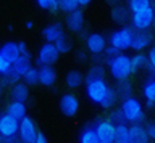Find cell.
Here are the masks:
<instances>
[{
  "label": "cell",
  "instance_id": "cell-32",
  "mask_svg": "<svg viewBox=\"0 0 155 143\" xmlns=\"http://www.w3.org/2000/svg\"><path fill=\"white\" fill-rule=\"evenodd\" d=\"M36 3L42 8V10H48L52 13L60 10V7H58V0H36Z\"/></svg>",
  "mask_w": 155,
  "mask_h": 143
},
{
  "label": "cell",
  "instance_id": "cell-38",
  "mask_svg": "<svg viewBox=\"0 0 155 143\" xmlns=\"http://www.w3.org/2000/svg\"><path fill=\"white\" fill-rule=\"evenodd\" d=\"M145 130H147L150 140H155V122H149L147 126H145Z\"/></svg>",
  "mask_w": 155,
  "mask_h": 143
},
{
  "label": "cell",
  "instance_id": "cell-41",
  "mask_svg": "<svg viewBox=\"0 0 155 143\" xmlns=\"http://www.w3.org/2000/svg\"><path fill=\"white\" fill-rule=\"evenodd\" d=\"M26 27H28V29H31V27H32V23L28 21V23H26Z\"/></svg>",
  "mask_w": 155,
  "mask_h": 143
},
{
  "label": "cell",
  "instance_id": "cell-3",
  "mask_svg": "<svg viewBox=\"0 0 155 143\" xmlns=\"http://www.w3.org/2000/svg\"><path fill=\"white\" fill-rule=\"evenodd\" d=\"M21 56V50H19V42H5L0 48V74L5 76L12 64Z\"/></svg>",
  "mask_w": 155,
  "mask_h": 143
},
{
  "label": "cell",
  "instance_id": "cell-8",
  "mask_svg": "<svg viewBox=\"0 0 155 143\" xmlns=\"http://www.w3.org/2000/svg\"><path fill=\"white\" fill-rule=\"evenodd\" d=\"M61 53L58 51L55 44H48L45 42L41 45V48L37 51V64L39 66H53L58 61V56Z\"/></svg>",
  "mask_w": 155,
  "mask_h": 143
},
{
  "label": "cell",
  "instance_id": "cell-29",
  "mask_svg": "<svg viewBox=\"0 0 155 143\" xmlns=\"http://www.w3.org/2000/svg\"><path fill=\"white\" fill-rule=\"evenodd\" d=\"M150 5H152V0H129L128 8L131 11V15H133V13H137L140 10H144V8L150 7Z\"/></svg>",
  "mask_w": 155,
  "mask_h": 143
},
{
  "label": "cell",
  "instance_id": "cell-33",
  "mask_svg": "<svg viewBox=\"0 0 155 143\" xmlns=\"http://www.w3.org/2000/svg\"><path fill=\"white\" fill-rule=\"evenodd\" d=\"M118 93H116V90L115 87H111L110 90V93H108V97L105 98V101L102 103V108H105V109H108V108H113L115 106V103H116V100H118Z\"/></svg>",
  "mask_w": 155,
  "mask_h": 143
},
{
  "label": "cell",
  "instance_id": "cell-28",
  "mask_svg": "<svg viewBox=\"0 0 155 143\" xmlns=\"http://www.w3.org/2000/svg\"><path fill=\"white\" fill-rule=\"evenodd\" d=\"M105 76V69L102 64H94L92 68L87 71L86 74V80H97V79H104Z\"/></svg>",
  "mask_w": 155,
  "mask_h": 143
},
{
  "label": "cell",
  "instance_id": "cell-1",
  "mask_svg": "<svg viewBox=\"0 0 155 143\" xmlns=\"http://www.w3.org/2000/svg\"><path fill=\"white\" fill-rule=\"evenodd\" d=\"M107 64H108V71L115 80H128V77L134 73L133 64H131V56L124 53H118Z\"/></svg>",
  "mask_w": 155,
  "mask_h": 143
},
{
  "label": "cell",
  "instance_id": "cell-30",
  "mask_svg": "<svg viewBox=\"0 0 155 143\" xmlns=\"http://www.w3.org/2000/svg\"><path fill=\"white\" fill-rule=\"evenodd\" d=\"M58 7H60L61 11L71 13V11L79 10V2L78 0H58Z\"/></svg>",
  "mask_w": 155,
  "mask_h": 143
},
{
  "label": "cell",
  "instance_id": "cell-37",
  "mask_svg": "<svg viewBox=\"0 0 155 143\" xmlns=\"http://www.w3.org/2000/svg\"><path fill=\"white\" fill-rule=\"evenodd\" d=\"M120 53V51L118 50H116V48H113V47H107V50L104 51V58H105V61H107V63H108V61L111 60V58H115V56L116 55H118Z\"/></svg>",
  "mask_w": 155,
  "mask_h": 143
},
{
  "label": "cell",
  "instance_id": "cell-10",
  "mask_svg": "<svg viewBox=\"0 0 155 143\" xmlns=\"http://www.w3.org/2000/svg\"><path fill=\"white\" fill-rule=\"evenodd\" d=\"M58 108H60L61 114H65L66 117H73L76 116L78 109H79V100L73 93H65L58 100Z\"/></svg>",
  "mask_w": 155,
  "mask_h": 143
},
{
  "label": "cell",
  "instance_id": "cell-23",
  "mask_svg": "<svg viewBox=\"0 0 155 143\" xmlns=\"http://www.w3.org/2000/svg\"><path fill=\"white\" fill-rule=\"evenodd\" d=\"M65 82L68 85V89H78L82 85V82H84V76H82L79 71H70V73L66 74Z\"/></svg>",
  "mask_w": 155,
  "mask_h": 143
},
{
  "label": "cell",
  "instance_id": "cell-43",
  "mask_svg": "<svg viewBox=\"0 0 155 143\" xmlns=\"http://www.w3.org/2000/svg\"><path fill=\"white\" fill-rule=\"evenodd\" d=\"M102 143H113V141H102Z\"/></svg>",
  "mask_w": 155,
  "mask_h": 143
},
{
  "label": "cell",
  "instance_id": "cell-24",
  "mask_svg": "<svg viewBox=\"0 0 155 143\" xmlns=\"http://www.w3.org/2000/svg\"><path fill=\"white\" fill-rule=\"evenodd\" d=\"M131 135H129V127L126 124H121V126H116L115 130V141L113 143H129Z\"/></svg>",
  "mask_w": 155,
  "mask_h": 143
},
{
  "label": "cell",
  "instance_id": "cell-11",
  "mask_svg": "<svg viewBox=\"0 0 155 143\" xmlns=\"http://www.w3.org/2000/svg\"><path fill=\"white\" fill-rule=\"evenodd\" d=\"M86 47L92 55H104V51L107 50V39L99 32H92L86 37Z\"/></svg>",
  "mask_w": 155,
  "mask_h": 143
},
{
  "label": "cell",
  "instance_id": "cell-19",
  "mask_svg": "<svg viewBox=\"0 0 155 143\" xmlns=\"http://www.w3.org/2000/svg\"><path fill=\"white\" fill-rule=\"evenodd\" d=\"M26 113H28V108H26V103H23V101H15V100H12L7 104V114H10L15 119H18V121L28 116Z\"/></svg>",
  "mask_w": 155,
  "mask_h": 143
},
{
  "label": "cell",
  "instance_id": "cell-25",
  "mask_svg": "<svg viewBox=\"0 0 155 143\" xmlns=\"http://www.w3.org/2000/svg\"><path fill=\"white\" fill-rule=\"evenodd\" d=\"M131 64H133V71H140V69H147L149 58L144 53H136L134 56H131Z\"/></svg>",
  "mask_w": 155,
  "mask_h": 143
},
{
  "label": "cell",
  "instance_id": "cell-20",
  "mask_svg": "<svg viewBox=\"0 0 155 143\" xmlns=\"http://www.w3.org/2000/svg\"><path fill=\"white\" fill-rule=\"evenodd\" d=\"M12 98L15 101L26 103V100L29 98V85L24 82H16L15 85H12Z\"/></svg>",
  "mask_w": 155,
  "mask_h": 143
},
{
  "label": "cell",
  "instance_id": "cell-6",
  "mask_svg": "<svg viewBox=\"0 0 155 143\" xmlns=\"http://www.w3.org/2000/svg\"><path fill=\"white\" fill-rule=\"evenodd\" d=\"M153 23H155V8L152 5L131 15V24H133L134 31H149Z\"/></svg>",
  "mask_w": 155,
  "mask_h": 143
},
{
  "label": "cell",
  "instance_id": "cell-16",
  "mask_svg": "<svg viewBox=\"0 0 155 143\" xmlns=\"http://www.w3.org/2000/svg\"><path fill=\"white\" fill-rule=\"evenodd\" d=\"M65 24H66V27L71 32H81L82 29H84V24H86L82 10H76V11L68 13L66 20H65Z\"/></svg>",
  "mask_w": 155,
  "mask_h": 143
},
{
  "label": "cell",
  "instance_id": "cell-40",
  "mask_svg": "<svg viewBox=\"0 0 155 143\" xmlns=\"http://www.w3.org/2000/svg\"><path fill=\"white\" fill-rule=\"evenodd\" d=\"M78 2H79V7H87L92 0H78Z\"/></svg>",
  "mask_w": 155,
  "mask_h": 143
},
{
  "label": "cell",
  "instance_id": "cell-14",
  "mask_svg": "<svg viewBox=\"0 0 155 143\" xmlns=\"http://www.w3.org/2000/svg\"><path fill=\"white\" fill-rule=\"evenodd\" d=\"M42 37L48 44H57L60 39L65 37V29H63L61 23H52L42 29Z\"/></svg>",
  "mask_w": 155,
  "mask_h": 143
},
{
  "label": "cell",
  "instance_id": "cell-31",
  "mask_svg": "<svg viewBox=\"0 0 155 143\" xmlns=\"http://www.w3.org/2000/svg\"><path fill=\"white\" fill-rule=\"evenodd\" d=\"M23 82L28 84V85H36V84H39V69H36L34 66H31V68L28 69V73L24 74Z\"/></svg>",
  "mask_w": 155,
  "mask_h": 143
},
{
  "label": "cell",
  "instance_id": "cell-42",
  "mask_svg": "<svg viewBox=\"0 0 155 143\" xmlns=\"http://www.w3.org/2000/svg\"><path fill=\"white\" fill-rule=\"evenodd\" d=\"M108 2H110V3H116L118 0H108Z\"/></svg>",
  "mask_w": 155,
  "mask_h": 143
},
{
  "label": "cell",
  "instance_id": "cell-22",
  "mask_svg": "<svg viewBox=\"0 0 155 143\" xmlns=\"http://www.w3.org/2000/svg\"><path fill=\"white\" fill-rule=\"evenodd\" d=\"M142 95L149 106H153L155 104V79H149L142 85Z\"/></svg>",
  "mask_w": 155,
  "mask_h": 143
},
{
  "label": "cell",
  "instance_id": "cell-15",
  "mask_svg": "<svg viewBox=\"0 0 155 143\" xmlns=\"http://www.w3.org/2000/svg\"><path fill=\"white\" fill-rule=\"evenodd\" d=\"M152 39H153V37H152V34H150L149 31H136L131 48H133L136 53H142V50H145V48H149V47H150Z\"/></svg>",
  "mask_w": 155,
  "mask_h": 143
},
{
  "label": "cell",
  "instance_id": "cell-34",
  "mask_svg": "<svg viewBox=\"0 0 155 143\" xmlns=\"http://www.w3.org/2000/svg\"><path fill=\"white\" fill-rule=\"evenodd\" d=\"M110 121L115 124V126H121V124H126V117L121 109H113L110 113Z\"/></svg>",
  "mask_w": 155,
  "mask_h": 143
},
{
  "label": "cell",
  "instance_id": "cell-17",
  "mask_svg": "<svg viewBox=\"0 0 155 143\" xmlns=\"http://www.w3.org/2000/svg\"><path fill=\"white\" fill-rule=\"evenodd\" d=\"M129 135H131L129 143H149V140H150L145 127L140 126V124H133L129 127Z\"/></svg>",
  "mask_w": 155,
  "mask_h": 143
},
{
  "label": "cell",
  "instance_id": "cell-4",
  "mask_svg": "<svg viewBox=\"0 0 155 143\" xmlns=\"http://www.w3.org/2000/svg\"><path fill=\"white\" fill-rule=\"evenodd\" d=\"M120 109L123 111L124 117H126V122H131V124H140L144 121L145 114H144V108L140 101L134 97H129V98H124L121 100V106Z\"/></svg>",
  "mask_w": 155,
  "mask_h": 143
},
{
  "label": "cell",
  "instance_id": "cell-12",
  "mask_svg": "<svg viewBox=\"0 0 155 143\" xmlns=\"http://www.w3.org/2000/svg\"><path fill=\"white\" fill-rule=\"evenodd\" d=\"M19 133V121L10 114H2L0 117V135L2 137H16Z\"/></svg>",
  "mask_w": 155,
  "mask_h": 143
},
{
  "label": "cell",
  "instance_id": "cell-13",
  "mask_svg": "<svg viewBox=\"0 0 155 143\" xmlns=\"http://www.w3.org/2000/svg\"><path fill=\"white\" fill-rule=\"evenodd\" d=\"M94 130L97 132V135H99L100 141H115V130H116V126L110 121V119H105V121L95 122Z\"/></svg>",
  "mask_w": 155,
  "mask_h": 143
},
{
  "label": "cell",
  "instance_id": "cell-35",
  "mask_svg": "<svg viewBox=\"0 0 155 143\" xmlns=\"http://www.w3.org/2000/svg\"><path fill=\"white\" fill-rule=\"evenodd\" d=\"M55 45H57V48H58V51H60L61 55H66V53H70V51H71V44H70V40H68L66 37L60 39Z\"/></svg>",
  "mask_w": 155,
  "mask_h": 143
},
{
  "label": "cell",
  "instance_id": "cell-18",
  "mask_svg": "<svg viewBox=\"0 0 155 143\" xmlns=\"http://www.w3.org/2000/svg\"><path fill=\"white\" fill-rule=\"evenodd\" d=\"M57 80V73L52 66H41L39 68V84L44 87H52Z\"/></svg>",
  "mask_w": 155,
  "mask_h": 143
},
{
  "label": "cell",
  "instance_id": "cell-26",
  "mask_svg": "<svg viewBox=\"0 0 155 143\" xmlns=\"http://www.w3.org/2000/svg\"><path fill=\"white\" fill-rule=\"evenodd\" d=\"M79 143H102L94 129H84L79 135Z\"/></svg>",
  "mask_w": 155,
  "mask_h": 143
},
{
  "label": "cell",
  "instance_id": "cell-39",
  "mask_svg": "<svg viewBox=\"0 0 155 143\" xmlns=\"http://www.w3.org/2000/svg\"><path fill=\"white\" fill-rule=\"evenodd\" d=\"M34 143H48V140H47V137L44 135L42 132H39L37 133V138H36V141H34Z\"/></svg>",
  "mask_w": 155,
  "mask_h": 143
},
{
  "label": "cell",
  "instance_id": "cell-2",
  "mask_svg": "<svg viewBox=\"0 0 155 143\" xmlns=\"http://www.w3.org/2000/svg\"><path fill=\"white\" fill-rule=\"evenodd\" d=\"M111 87L105 82V79H97V80H86V97L91 100L94 104L102 106L105 98L108 97Z\"/></svg>",
  "mask_w": 155,
  "mask_h": 143
},
{
  "label": "cell",
  "instance_id": "cell-36",
  "mask_svg": "<svg viewBox=\"0 0 155 143\" xmlns=\"http://www.w3.org/2000/svg\"><path fill=\"white\" fill-rule=\"evenodd\" d=\"M147 58H149V64H147V71L149 73H155V47L149 50L147 53Z\"/></svg>",
  "mask_w": 155,
  "mask_h": 143
},
{
  "label": "cell",
  "instance_id": "cell-5",
  "mask_svg": "<svg viewBox=\"0 0 155 143\" xmlns=\"http://www.w3.org/2000/svg\"><path fill=\"white\" fill-rule=\"evenodd\" d=\"M134 29L133 27H128V26H121L120 29L113 31L108 37V42L110 45L116 48L121 53V51L131 48V45H133V39H134Z\"/></svg>",
  "mask_w": 155,
  "mask_h": 143
},
{
  "label": "cell",
  "instance_id": "cell-7",
  "mask_svg": "<svg viewBox=\"0 0 155 143\" xmlns=\"http://www.w3.org/2000/svg\"><path fill=\"white\" fill-rule=\"evenodd\" d=\"M31 68V60L28 58H23V56H19V58L15 61V63L12 64V68L8 69V73L2 76V77H5L8 80V84L15 85L16 82H21L24 74L28 73V69Z\"/></svg>",
  "mask_w": 155,
  "mask_h": 143
},
{
  "label": "cell",
  "instance_id": "cell-27",
  "mask_svg": "<svg viewBox=\"0 0 155 143\" xmlns=\"http://www.w3.org/2000/svg\"><path fill=\"white\" fill-rule=\"evenodd\" d=\"M116 93H118V97L121 100H124V98H129V97H133L131 95V85L128 80H116Z\"/></svg>",
  "mask_w": 155,
  "mask_h": 143
},
{
  "label": "cell",
  "instance_id": "cell-21",
  "mask_svg": "<svg viewBox=\"0 0 155 143\" xmlns=\"http://www.w3.org/2000/svg\"><path fill=\"white\" fill-rule=\"evenodd\" d=\"M129 8H126L123 5H115L113 8H111V20H113L116 24H126L128 23V20H131L129 16Z\"/></svg>",
  "mask_w": 155,
  "mask_h": 143
},
{
  "label": "cell",
  "instance_id": "cell-9",
  "mask_svg": "<svg viewBox=\"0 0 155 143\" xmlns=\"http://www.w3.org/2000/svg\"><path fill=\"white\" fill-rule=\"evenodd\" d=\"M37 129H36V124L29 116H26L24 119L19 121V141L21 143H34L37 138Z\"/></svg>",
  "mask_w": 155,
  "mask_h": 143
}]
</instances>
